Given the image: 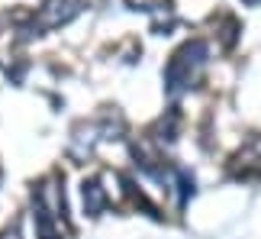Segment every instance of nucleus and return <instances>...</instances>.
Wrapping results in <instances>:
<instances>
[{
    "mask_svg": "<svg viewBox=\"0 0 261 239\" xmlns=\"http://www.w3.org/2000/svg\"><path fill=\"white\" fill-rule=\"evenodd\" d=\"M236 175H242V178L261 175V136H252L245 142V149L236 155Z\"/></svg>",
    "mask_w": 261,
    "mask_h": 239,
    "instance_id": "nucleus-4",
    "label": "nucleus"
},
{
    "mask_svg": "<svg viewBox=\"0 0 261 239\" xmlns=\"http://www.w3.org/2000/svg\"><path fill=\"white\" fill-rule=\"evenodd\" d=\"M0 239H19V230H16V226H7V230L0 233Z\"/></svg>",
    "mask_w": 261,
    "mask_h": 239,
    "instance_id": "nucleus-5",
    "label": "nucleus"
},
{
    "mask_svg": "<svg viewBox=\"0 0 261 239\" xmlns=\"http://www.w3.org/2000/svg\"><path fill=\"white\" fill-rule=\"evenodd\" d=\"M77 10H81L77 0H45V4L39 7V16L33 19V29H39V33L58 29V26L71 23V19L77 16Z\"/></svg>",
    "mask_w": 261,
    "mask_h": 239,
    "instance_id": "nucleus-2",
    "label": "nucleus"
},
{
    "mask_svg": "<svg viewBox=\"0 0 261 239\" xmlns=\"http://www.w3.org/2000/svg\"><path fill=\"white\" fill-rule=\"evenodd\" d=\"M81 204H84V213L87 217H100V213L107 210L110 194L103 191V184H100L97 178H84V184H81Z\"/></svg>",
    "mask_w": 261,
    "mask_h": 239,
    "instance_id": "nucleus-3",
    "label": "nucleus"
},
{
    "mask_svg": "<svg viewBox=\"0 0 261 239\" xmlns=\"http://www.w3.org/2000/svg\"><path fill=\"white\" fill-rule=\"evenodd\" d=\"M206 62H210V49H206L203 39L184 42L165 65V91L171 97H177V94L190 91V87H197Z\"/></svg>",
    "mask_w": 261,
    "mask_h": 239,
    "instance_id": "nucleus-1",
    "label": "nucleus"
}]
</instances>
